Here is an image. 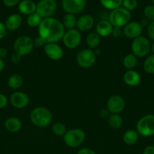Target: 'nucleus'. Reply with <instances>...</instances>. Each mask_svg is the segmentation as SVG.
<instances>
[{
	"label": "nucleus",
	"instance_id": "43",
	"mask_svg": "<svg viewBox=\"0 0 154 154\" xmlns=\"http://www.w3.org/2000/svg\"><path fill=\"white\" fill-rule=\"evenodd\" d=\"M143 154H154V146L149 145L145 147Z\"/></svg>",
	"mask_w": 154,
	"mask_h": 154
},
{
	"label": "nucleus",
	"instance_id": "15",
	"mask_svg": "<svg viewBox=\"0 0 154 154\" xmlns=\"http://www.w3.org/2000/svg\"><path fill=\"white\" fill-rule=\"evenodd\" d=\"M45 55L51 60L57 61L63 57V50L57 43H47L44 46Z\"/></svg>",
	"mask_w": 154,
	"mask_h": 154
},
{
	"label": "nucleus",
	"instance_id": "23",
	"mask_svg": "<svg viewBox=\"0 0 154 154\" xmlns=\"http://www.w3.org/2000/svg\"><path fill=\"white\" fill-rule=\"evenodd\" d=\"M101 37L95 32H91L86 37V45L89 49H96L101 44Z\"/></svg>",
	"mask_w": 154,
	"mask_h": 154
},
{
	"label": "nucleus",
	"instance_id": "25",
	"mask_svg": "<svg viewBox=\"0 0 154 154\" xmlns=\"http://www.w3.org/2000/svg\"><path fill=\"white\" fill-rule=\"evenodd\" d=\"M62 23H63L64 28L68 29H75V26H76L77 19L74 14H66L63 16V20H62Z\"/></svg>",
	"mask_w": 154,
	"mask_h": 154
},
{
	"label": "nucleus",
	"instance_id": "12",
	"mask_svg": "<svg viewBox=\"0 0 154 154\" xmlns=\"http://www.w3.org/2000/svg\"><path fill=\"white\" fill-rule=\"evenodd\" d=\"M125 101L123 97L119 95L110 96L107 102V109L110 114H118L122 112L125 108Z\"/></svg>",
	"mask_w": 154,
	"mask_h": 154
},
{
	"label": "nucleus",
	"instance_id": "5",
	"mask_svg": "<svg viewBox=\"0 0 154 154\" xmlns=\"http://www.w3.org/2000/svg\"><path fill=\"white\" fill-rule=\"evenodd\" d=\"M136 131L143 137L154 135V115L146 114L142 117L136 124Z\"/></svg>",
	"mask_w": 154,
	"mask_h": 154
},
{
	"label": "nucleus",
	"instance_id": "37",
	"mask_svg": "<svg viewBox=\"0 0 154 154\" xmlns=\"http://www.w3.org/2000/svg\"><path fill=\"white\" fill-rule=\"evenodd\" d=\"M5 5L7 7H14L20 3V0H2Z\"/></svg>",
	"mask_w": 154,
	"mask_h": 154
},
{
	"label": "nucleus",
	"instance_id": "29",
	"mask_svg": "<svg viewBox=\"0 0 154 154\" xmlns=\"http://www.w3.org/2000/svg\"><path fill=\"white\" fill-rule=\"evenodd\" d=\"M100 2L104 8L113 11L120 7L122 0H100Z\"/></svg>",
	"mask_w": 154,
	"mask_h": 154
},
{
	"label": "nucleus",
	"instance_id": "4",
	"mask_svg": "<svg viewBox=\"0 0 154 154\" xmlns=\"http://www.w3.org/2000/svg\"><path fill=\"white\" fill-rule=\"evenodd\" d=\"M63 139L66 146L71 148H75L83 144L85 140V133L82 129L74 128L66 131L63 136Z\"/></svg>",
	"mask_w": 154,
	"mask_h": 154
},
{
	"label": "nucleus",
	"instance_id": "11",
	"mask_svg": "<svg viewBox=\"0 0 154 154\" xmlns=\"http://www.w3.org/2000/svg\"><path fill=\"white\" fill-rule=\"evenodd\" d=\"M85 0H62V7L66 14H78L84 11Z\"/></svg>",
	"mask_w": 154,
	"mask_h": 154
},
{
	"label": "nucleus",
	"instance_id": "38",
	"mask_svg": "<svg viewBox=\"0 0 154 154\" xmlns=\"http://www.w3.org/2000/svg\"><path fill=\"white\" fill-rule=\"evenodd\" d=\"M8 99L6 96L2 93H0V109H2L7 105Z\"/></svg>",
	"mask_w": 154,
	"mask_h": 154
},
{
	"label": "nucleus",
	"instance_id": "26",
	"mask_svg": "<svg viewBox=\"0 0 154 154\" xmlns=\"http://www.w3.org/2000/svg\"><path fill=\"white\" fill-rule=\"evenodd\" d=\"M123 120L122 117L118 114H112L108 118V124L112 129H118L122 127Z\"/></svg>",
	"mask_w": 154,
	"mask_h": 154
},
{
	"label": "nucleus",
	"instance_id": "30",
	"mask_svg": "<svg viewBox=\"0 0 154 154\" xmlns=\"http://www.w3.org/2000/svg\"><path fill=\"white\" fill-rule=\"evenodd\" d=\"M42 20V18L36 12H35L27 17V24L31 28H36V27L39 26Z\"/></svg>",
	"mask_w": 154,
	"mask_h": 154
},
{
	"label": "nucleus",
	"instance_id": "36",
	"mask_svg": "<svg viewBox=\"0 0 154 154\" xmlns=\"http://www.w3.org/2000/svg\"><path fill=\"white\" fill-rule=\"evenodd\" d=\"M112 36L114 38H119L123 35V30L120 27H113L111 33Z\"/></svg>",
	"mask_w": 154,
	"mask_h": 154
},
{
	"label": "nucleus",
	"instance_id": "16",
	"mask_svg": "<svg viewBox=\"0 0 154 154\" xmlns=\"http://www.w3.org/2000/svg\"><path fill=\"white\" fill-rule=\"evenodd\" d=\"M95 25V19L89 14H85L77 19V29L79 32H88Z\"/></svg>",
	"mask_w": 154,
	"mask_h": 154
},
{
	"label": "nucleus",
	"instance_id": "6",
	"mask_svg": "<svg viewBox=\"0 0 154 154\" xmlns=\"http://www.w3.org/2000/svg\"><path fill=\"white\" fill-rule=\"evenodd\" d=\"M131 52L137 57H144L151 51V45L146 37L139 36L133 39L131 46Z\"/></svg>",
	"mask_w": 154,
	"mask_h": 154
},
{
	"label": "nucleus",
	"instance_id": "41",
	"mask_svg": "<svg viewBox=\"0 0 154 154\" xmlns=\"http://www.w3.org/2000/svg\"><path fill=\"white\" fill-rule=\"evenodd\" d=\"M77 154H97L92 149L88 148V147H85V148H82L78 151Z\"/></svg>",
	"mask_w": 154,
	"mask_h": 154
},
{
	"label": "nucleus",
	"instance_id": "46",
	"mask_svg": "<svg viewBox=\"0 0 154 154\" xmlns=\"http://www.w3.org/2000/svg\"><path fill=\"white\" fill-rule=\"evenodd\" d=\"M5 69V63L3 61V60L0 59V73L4 70Z\"/></svg>",
	"mask_w": 154,
	"mask_h": 154
},
{
	"label": "nucleus",
	"instance_id": "3",
	"mask_svg": "<svg viewBox=\"0 0 154 154\" xmlns=\"http://www.w3.org/2000/svg\"><path fill=\"white\" fill-rule=\"evenodd\" d=\"M131 14L129 11L124 8H118L111 11L108 16V20L113 27H124L131 21Z\"/></svg>",
	"mask_w": 154,
	"mask_h": 154
},
{
	"label": "nucleus",
	"instance_id": "27",
	"mask_svg": "<svg viewBox=\"0 0 154 154\" xmlns=\"http://www.w3.org/2000/svg\"><path fill=\"white\" fill-rule=\"evenodd\" d=\"M123 63L124 67L126 68L128 70H131L134 68L136 67L137 64V57L134 56L133 54H127L123 58Z\"/></svg>",
	"mask_w": 154,
	"mask_h": 154
},
{
	"label": "nucleus",
	"instance_id": "19",
	"mask_svg": "<svg viewBox=\"0 0 154 154\" xmlns=\"http://www.w3.org/2000/svg\"><path fill=\"white\" fill-rule=\"evenodd\" d=\"M95 29H96V32L102 38L110 35L113 26L109 22L108 20H102L97 23Z\"/></svg>",
	"mask_w": 154,
	"mask_h": 154
},
{
	"label": "nucleus",
	"instance_id": "1",
	"mask_svg": "<svg viewBox=\"0 0 154 154\" xmlns=\"http://www.w3.org/2000/svg\"><path fill=\"white\" fill-rule=\"evenodd\" d=\"M38 33L47 43H57L63 38L65 28L61 21L51 17L42 19L38 26Z\"/></svg>",
	"mask_w": 154,
	"mask_h": 154
},
{
	"label": "nucleus",
	"instance_id": "39",
	"mask_svg": "<svg viewBox=\"0 0 154 154\" xmlns=\"http://www.w3.org/2000/svg\"><path fill=\"white\" fill-rule=\"evenodd\" d=\"M21 57H21V55H19V54H18L17 53L14 52L13 54H11V61L13 63L17 64V63H19L20 62H21Z\"/></svg>",
	"mask_w": 154,
	"mask_h": 154
},
{
	"label": "nucleus",
	"instance_id": "21",
	"mask_svg": "<svg viewBox=\"0 0 154 154\" xmlns=\"http://www.w3.org/2000/svg\"><path fill=\"white\" fill-rule=\"evenodd\" d=\"M18 10L24 15H30L36 11V4L32 0H22L18 4Z\"/></svg>",
	"mask_w": 154,
	"mask_h": 154
},
{
	"label": "nucleus",
	"instance_id": "8",
	"mask_svg": "<svg viewBox=\"0 0 154 154\" xmlns=\"http://www.w3.org/2000/svg\"><path fill=\"white\" fill-rule=\"evenodd\" d=\"M97 56L95 51L89 48L82 49L77 54L76 63L82 69H89L96 63Z\"/></svg>",
	"mask_w": 154,
	"mask_h": 154
},
{
	"label": "nucleus",
	"instance_id": "42",
	"mask_svg": "<svg viewBox=\"0 0 154 154\" xmlns=\"http://www.w3.org/2000/svg\"><path fill=\"white\" fill-rule=\"evenodd\" d=\"M100 116H101L102 118L107 119V118H109V117L110 116V113L107 108H106V109H102L101 111H100Z\"/></svg>",
	"mask_w": 154,
	"mask_h": 154
},
{
	"label": "nucleus",
	"instance_id": "31",
	"mask_svg": "<svg viewBox=\"0 0 154 154\" xmlns=\"http://www.w3.org/2000/svg\"><path fill=\"white\" fill-rule=\"evenodd\" d=\"M51 130H52L53 133L57 136H63L67 131L65 125L60 122L54 123L51 127Z\"/></svg>",
	"mask_w": 154,
	"mask_h": 154
},
{
	"label": "nucleus",
	"instance_id": "45",
	"mask_svg": "<svg viewBox=\"0 0 154 154\" xmlns=\"http://www.w3.org/2000/svg\"><path fill=\"white\" fill-rule=\"evenodd\" d=\"M140 23V25H141V26L143 27H147L148 26V25H149V20H148L147 19H146V18H145V19H143V20H140V22H139Z\"/></svg>",
	"mask_w": 154,
	"mask_h": 154
},
{
	"label": "nucleus",
	"instance_id": "7",
	"mask_svg": "<svg viewBox=\"0 0 154 154\" xmlns=\"http://www.w3.org/2000/svg\"><path fill=\"white\" fill-rule=\"evenodd\" d=\"M13 47L15 53L21 57H24L30 54L35 46L34 42L31 38L27 35H22L14 41Z\"/></svg>",
	"mask_w": 154,
	"mask_h": 154
},
{
	"label": "nucleus",
	"instance_id": "9",
	"mask_svg": "<svg viewBox=\"0 0 154 154\" xmlns=\"http://www.w3.org/2000/svg\"><path fill=\"white\" fill-rule=\"evenodd\" d=\"M57 8L55 0H40L36 4V12L42 18L51 17Z\"/></svg>",
	"mask_w": 154,
	"mask_h": 154
},
{
	"label": "nucleus",
	"instance_id": "48",
	"mask_svg": "<svg viewBox=\"0 0 154 154\" xmlns=\"http://www.w3.org/2000/svg\"><path fill=\"white\" fill-rule=\"evenodd\" d=\"M152 3H153V5H154V0H152Z\"/></svg>",
	"mask_w": 154,
	"mask_h": 154
},
{
	"label": "nucleus",
	"instance_id": "13",
	"mask_svg": "<svg viewBox=\"0 0 154 154\" xmlns=\"http://www.w3.org/2000/svg\"><path fill=\"white\" fill-rule=\"evenodd\" d=\"M143 27L140 23L137 21H130L123 27V35L128 38L134 39L136 38L141 36L143 32Z\"/></svg>",
	"mask_w": 154,
	"mask_h": 154
},
{
	"label": "nucleus",
	"instance_id": "10",
	"mask_svg": "<svg viewBox=\"0 0 154 154\" xmlns=\"http://www.w3.org/2000/svg\"><path fill=\"white\" fill-rule=\"evenodd\" d=\"M63 44L68 49H75L80 45L82 35L77 29H68L63 36Z\"/></svg>",
	"mask_w": 154,
	"mask_h": 154
},
{
	"label": "nucleus",
	"instance_id": "35",
	"mask_svg": "<svg viewBox=\"0 0 154 154\" xmlns=\"http://www.w3.org/2000/svg\"><path fill=\"white\" fill-rule=\"evenodd\" d=\"M33 42H34V46L36 47V48H41V47L44 48V46L47 44V42L39 35L33 40Z\"/></svg>",
	"mask_w": 154,
	"mask_h": 154
},
{
	"label": "nucleus",
	"instance_id": "22",
	"mask_svg": "<svg viewBox=\"0 0 154 154\" xmlns=\"http://www.w3.org/2000/svg\"><path fill=\"white\" fill-rule=\"evenodd\" d=\"M139 134L134 129H128L124 132L122 135V140L127 145H134L139 139Z\"/></svg>",
	"mask_w": 154,
	"mask_h": 154
},
{
	"label": "nucleus",
	"instance_id": "20",
	"mask_svg": "<svg viewBox=\"0 0 154 154\" xmlns=\"http://www.w3.org/2000/svg\"><path fill=\"white\" fill-rule=\"evenodd\" d=\"M4 125L5 129L11 133H16V132H19L22 128L21 120L15 117H11L6 119Z\"/></svg>",
	"mask_w": 154,
	"mask_h": 154
},
{
	"label": "nucleus",
	"instance_id": "40",
	"mask_svg": "<svg viewBox=\"0 0 154 154\" xmlns=\"http://www.w3.org/2000/svg\"><path fill=\"white\" fill-rule=\"evenodd\" d=\"M6 32H7V29L5 26V23L0 22V40L5 36Z\"/></svg>",
	"mask_w": 154,
	"mask_h": 154
},
{
	"label": "nucleus",
	"instance_id": "32",
	"mask_svg": "<svg viewBox=\"0 0 154 154\" xmlns=\"http://www.w3.org/2000/svg\"><path fill=\"white\" fill-rule=\"evenodd\" d=\"M143 15L145 18L149 21H154V5H146L143 9Z\"/></svg>",
	"mask_w": 154,
	"mask_h": 154
},
{
	"label": "nucleus",
	"instance_id": "14",
	"mask_svg": "<svg viewBox=\"0 0 154 154\" xmlns=\"http://www.w3.org/2000/svg\"><path fill=\"white\" fill-rule=\"evenodd\" d=\"M10 102L13 107L18 109H23L28 106L30 99L27 94L21 91H17L10 96Z\"/></svg>",
	"mask_w": 154,
	"mask_h": 154
},
{
	"label": "nucleus",
	"instance_id": "18",
	"mask_svg": "<svg viewBox=\"0 0 154 154\" xmlns=\"http://www.w3.org/2000/svg\"><path fill=\"white\" fill-rule=\"evenodd\" d=\"M123 81L125 84L129 87H136L140 84L141 78L138 72L131 69L125 72L123 75Z\"/></svg>",
	"mask_w": 154,
	"mask_h": 154
},
{
	"label": "nucleus",
	"instance_id": "34",
	"mask_svg": "<svg viewBox=\"0 0 154 154\" xmlns=\"http://www.w3.org/2000/svg\"><path fill=\"white\" fill-rule=\"evenodd\" d=\"M146 33L149 38L154 42V21H152L149 23L146 27Z\"/></svg>",
	"mask_w": 154,
	"mask_h": 154
},
{
	"label": "nucleus",
	"instance_id": "33",
	"mask_svg": "<svg viewBox=\"0 0 154 154\" xmlns=\"http://www.w3.org/2000/svg\"><path fill=\"white\" fill-rule=\"evenodd\" d=\"M122 5L124 8L128 11H132L137 8V0H122Z\"/></svg>",
	"mask_w": 154,
	"mask_h": 154
},
{
	"label": "nucleus",
	"instance_id": "44",
	"mask_svg": "<svg viewBox=\"0 0 154 154\" xmlns=\"http://www.w3.org/2000/svg\"><path fill=\"white\" fill-rule=\"evenodd\" d=\"M8 56V51L5 48H0V59L3 60Z\"/></svg>",
	"mask_w": 154,
	"mask_h": 154
},
{
	"label": "nucleus",
	"instance_id": "17",
	"mask_svg": "<svg viewBox=\"0 0 154 154\" xmlns=\"http://www.w3.org/2000/svg\"><path fill=\"white\" fill-rule=\"evenodd\" d=\"M23 23L22 16L19 14H13L6 19L5 26L8 31H16Z\"/></svg>",
	"mask_w": 154,
	"mask_h": 154
},
{
	"label": "nucleus",
	"instance_id": "28",
	"mask_svg": "<svg viewBox=\"0 0 154 154\" xmlns=\"http://www.w3.org/2000/svg\"><path fill=\"white\" fill-rule=\"evenodd\" d=\"M143 69L147 74L154 75V54H151L146 57L143 62Z\"/></svg>",
	"mask_w": 154,
	"mask_h": 154
},
{
	"label": "nucleus",
	"instance_id": "47",
	"mask_svg": "<svg viewBox=\"0 0 154 154\" xmlns=\"http://www.w3.org/2000/svg\"><path fill=\"white\" fill-rule=\"evenodd\" d=\"M151 51L152 52V54H154V42L152 43V45H151Z\"/></svg>",
	"mask_w": 154,
	"mask_h": 154
},
{
	"label": "nucleus",
	"instance_id": "24",
	"mask_svg": "<svg viewBox=\"0 0 154 154\" xmlns=\"http://www.w3.org/2000/svg\"><path fill=\"white\" fill-rule=\"evenodd\" d=\"M24 84V79L21 75L18 74H14L9 77L8 80V85L11 89L13 90H18L20 89Z\"/></svg>",
	"mask_w": 154,
	"mask_h": 154
},
{
	"label": "nucleus",
	"instance_id": "2",
	"mask_svg": "<svg viewBox=\"0 0 154 154\" xmlns=\"http://www.w3.org/2000/svg\"><path fill=\"white\" fill-rule=\"evenodd\" d=\"M51 120L52 114L45 107H36L30 113V120L36 127H45L51 123Z\"/></svg>",
	"mask_w": 154,
	"mask_h": 154
}]
</instances>
